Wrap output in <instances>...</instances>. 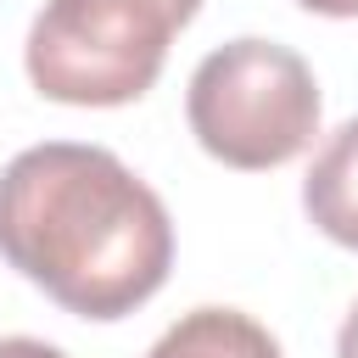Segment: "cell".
<instances>
[{"mask_svg": "<svg viewBox=\"0 0 358 358\" xmlns=\"http://www.w3.org/2000/svg\"><path fill=\"white\" fill-rule=\"evenodd\" d=\"M0 257L78 319H123L173 268L162 196L106 145L45 140L0 168Z\"/></svg>", "mask_w": 358, "mask_h": 358, "instance_id": "6da1fadb", "label": "cell"}, {"mask_svg": "<svg viewBox=\"0 0 358 358\" xmlns=\"http://www.w3.org/2000/svg\"><path fill=\"white\" fill-rule=\"evenodd\" d=\"M185 117L196 145L241 173L285 168L319 134L313 67L274 39H229L190 73Z\"/></svg>", "mask_w": 358, "mask_h": 358, "instance_id": "7a4b0ae2", "label": "cell"}, {"mask_svg": "<svg viewBox=\"0 0 358 358\" xmlns=\"http://www.w3.org/2000/svg\"><path fill=\"white\" fill-rule=\"evenodd\" d=\"M196 11L201 0H45L28 28V78L62 106H129Z\"/></svg>", "mask_w": 358, "mask_h": 358, "instance_id": "3957f363", "label": "cell"}, {"mask_svg": "<svg viewBox=\"0 0 358 358\" xmlns=\"http://www.w3.org/2000/svg\"><path fill=\"white\" fill-rule=\"evenodd\" d=\"M302 207L336 246L358 252V117L341 123L324 140V151L313 157V168L302 179Z\"/></svg>", "mask_w": 358, "mask_h": 358, "instance_id": "277c9868", "label": "cell"}, {"mask_svg": "<svg viewBox=\"0 0 358 358\" xmlns=\"http://www.w3.org/2000/svg\"><path fill=\"white\" fill-rule=\"evenodd\" d=\"M145 358H280V341L241 308H190L151 341Z\"/></svg>", "mask_w": 358, "mask_h": 358, "instance_id": "5b68a950", "label": "cell"}, {"mask_svg": "<svg viewBox=\"0 0 358 358\" xmlns=\"http://www.w3.org/2000/svg\"><path fill=\"white\" fill-rule=\"evenodd\" d=\"M0 358H67V352L50 341H34V336H0Z\"/></svg>", "mask_w": 358, "mask_h": 358, "instance_id": "8992f818", "label": "cell"}, {"mask_svg": "<svg viewBox=\"0 0 358 358\" xmlns=\"http://www.w3.org/2000/svg\"><path fill=\"white\" fill-rule=\"evenodd\" d=\"M336 358H358V302H352V313L341 319V336H336Z\"/></svg>", "mask_w": 358, "mask_h": 358, "instance_id": "52a82bcc", "label": "cell"}, {"mask_svg": "<svg viewBox=\"0 0 358 358\" xmlns=\"http://www.w3.org/2000/svg\"><path fill=\"white\" fill-rule=\"evenodd\" d=\"M302 11H319V17H358V0H296Z\"/></svg>", "mask_w": 358, "mask_h": 358, "instance_id": "ba28073f", "label": "cell"}]
</instances>
